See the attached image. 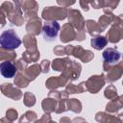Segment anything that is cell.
Returning a JSON list of instances; mask_svg holds the SVG:
<instances>
[{
    "instance_id": "6da1fadb",
    "label": "cell",
    "mask_w": 123,
    "mask_h": 123,
    "mask_svg": "<svg viewBox=\"0 0 123 123\" xmlns=\"http://www.w3.org/2000/svg\"><path fill=\"white\" fill-rule=\"evenodd\" d=\"M0 44L4 49H15L21 44V39L13 30L9 29L1 34Z\"/></svg>"
},
{
    "instance_id": "3957f363",
    "label": "cell",
    "mask_w": 123,
    "mask_h": 123,
    "mask_svg": "<svg viewBox=\"0 0 123 123\" xmlns=\"http://www.w3.org/2000/svg\"><path fill=\"white\" fill-rule=\"evenodd\" d=\"M121 54L114 48H108L103 52V59L108 63H115L119 61Z\"/></svg>"
},
{
    "instance_id": "5b68a950",
    "label": "cell",
    "mask_w": 123,
    "mask_h": 123,
    "mask_svg": "<svg viewBox=\"0 0 123 123\" xmlns=\"http://www.w3.org/2000/svg\"><path fill=\"white\" fill-rule=\"evenodd\" d=\"M107 44V39L104 37H98L91 39V46L97 50H100L104 48Z\"/></svg>"
},
{
    "instance_id": "7a4b0ae2",
    "label": "cell",
    "mask_w": 123,
    "mask_h": 123,
    "mask_svg": "<svg viewBox=\"0 0 123 123\" xmlns=\"http://www.w3.org/2000/svg\"><path fill=\"white\" fill-rule=\"evenodd\" d=\"M59 31H60V25L57 21L46 22L42 27L43 38L47 41H51L55 39V37L58 36Z\"/></svg>"
},
{
    "instance_id": "277c9868",
    "label": "cell",
    "mask_w": 123,
    "mask_h": 123,
    "mask_svg": "<svg viewBox=\"0 0 123 123\" xmlns=\"http://www.w3.org/2000/svg\"><path fill=\"white\" fill-rule=\"evenodd\" d=\"M0 72L5 78H12L16 72V68L11 62L6 61L0 63Z\"/></svg>"
}]
</instances>
